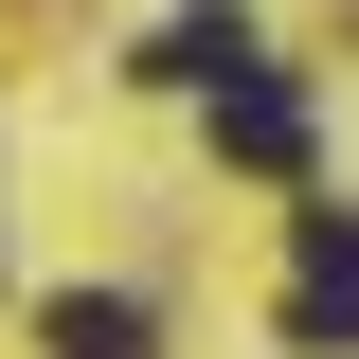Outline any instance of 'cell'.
<instances>
[{
  "instance_id": "3957f363",
  "label": "cell",
  "mask_w": 359,
  "mask_h": 359,
  "mask_svg": "<svg viewBox=\"0 0 359 359\" xmlns=\"http://www.w3.org/2000/svg\"><path fill=\"white\" fill-rule=\"evenodd\" d=\"M144 72H162V90H233V72H252V18H233V0H180L162 36H144Z\"/></svg>"
},
{
  "instance_id": "7a4b0ae2",
  "label": "cell",
  "mask_w": 359,
  "mask_h": 359,
  "mask_svg": "<svg viewBox=\"0 0 359 359\" xmlns=\"http://www.w3.org/2000/svg\"><path fill=\"white\" fill-rule=\"evenodd\" d=\"M216 162L287 180V162H306V90H287V72H233V90H216Z\"/></svg>"
},
{
  "instance_id": "6da1fadb",
  "label": "cell",
  "mask_w": 359,
  "mask_h": 359,
  "mask_svg": "<svg viewBox=\"0 0 359 359\" xmlns=\"http://www.w3.org/2000/svg\"><path fill=\"white\" fill-rule=\"evenodd\" d=\"M287 341L306 359L359 341V216H306V252H287Z\"/></svg>"
},
{
  "instance_id": "277c9868",
  "label": "cell",
  "mask_w": 359,
  "mask_h": 359,
  "mask_svg": "<svg viewBox=\"0 0 359 359\" xmlns=\"http://www.w3.org/2000/svg\"><path fill=\"white\" fill-rule=\"evenodd\" d=\"M36 341H54V359H144V306H126V287H54Z\"/></svg>"
}]
</instances>
